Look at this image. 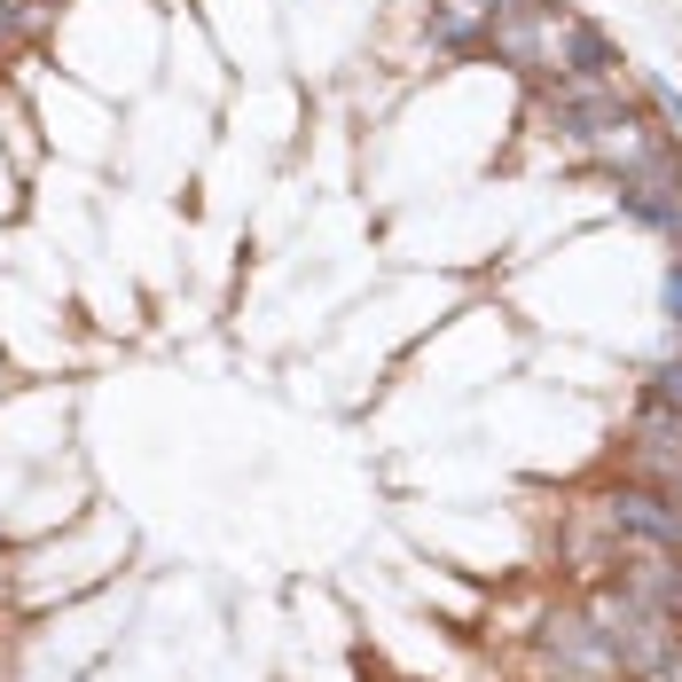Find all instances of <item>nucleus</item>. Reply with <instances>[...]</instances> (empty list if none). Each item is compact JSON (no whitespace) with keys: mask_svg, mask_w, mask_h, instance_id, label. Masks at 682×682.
I'll return each instance as SVG.
<instances>
[{"mask_svg":"<svg viewBox=\"0 0 682 682\" xmlns=\"http://www.w3.org/2000/svg\"><path fill=\"white\" fill-rule=\"evenodd\" d=\"M588 620H596V636L612 643L620 674H667V667H674L682 612H667V605H651V596H636L628 580H620V588H596V596H588Z\"/></svg>","mask_w":682,"mask_h":682,"instance_id":"nucleus-1","label":"nucleus"},{"mask_svg":"<svg viewBox=\"0 0 682 682\" xmlns=\"http://www.w3.org/2000/svg\"><path fill=\"white\" fill-rule=\"evenodd\" d=\"M605 518H612V534H628V542L682 549V486H651V479H636V486L605 494Z\"/></svg>","mask_w":682,"mask_h":682,"instance_id":"nucleus-2","label":"nucleus"},{"mask_svg":"<svg viewBox=\"0 0 682 682\" xmlns=\"http://www.w3.org/2000/svg\"><path fill=\"white\" fill-rule=\"evenodd\" d=\"M636 479L682 486V408L643 400V416H636Z\"/></svg>","mask_w":682,"mask_h":682,"instance_id":"nucleus-3","label":"nucleus"},{"mask_svg":"<svg viewBox=\"0 0 682 682\" xmlns=\"http://www.w3.org/2000/svg\"><path fill=\"white\" fill-rule=\"evenodd\" d=\"M620 204L643 228H682V174L667 157H651V165H636V174H620Z\"/></svg>","mask_w":682,"mask_h":682,"instance_id":"nucleus-4","label":"nucleus"},{"mask_svg":"<svg viewBox=\"0 0 682 682\" xmlns=\"http://www.w3.org/2000/svg\"><path fill=\"white\" fill-rule=\"evenodd\" d=\"M628 542V534H620ZM636 596H651V605L682 612V549H659V542H628V573H620Z\"/></svg>","mask_w":682,"mask_h":682,"instance_id":"nucleus-5","label":"nucleus"},{"mask_svg":"<svg viewBox=\"0 0 682 682\" xmlns=\"http://www.w3.org/2000/svg\"><path fill=\"white\" fill-rule=\"evenodd\" d=\"M651 400H667V408H682V354H674V361H667V369L651 377Z\"/></svg>","mask_w":682,"mask_h":682,"instance_id":"nucleus-6","label":"nucleus"},{"mask_svg":"<svg viewBox=\"0 0 682 682\" xmlns=\"http://www.w3.org/2000/svg\"><path fill=\"white\" fill-rule=\"evenodd\" d=\"M667 322H674V329H682V260H674V267H667Z\"/></svg>","mask_w":682,"mask_h":682,"instance_id":"nucleus-7","label":"nucleus"},{"mask_svg":"<svg viewBox=\"0 0 682 682\" xmlns=\"http://www.w3.org/2000/svg\"><path fill=\"white\" fill-rule=\"evenodd\" d=\"M9 24H17V17H9V0H0V32H9Z\"/></svg>","mask_w":682,"mask_h":682,"instance_id":"nucleus-8","label":"nucleus"}]
</instances>
